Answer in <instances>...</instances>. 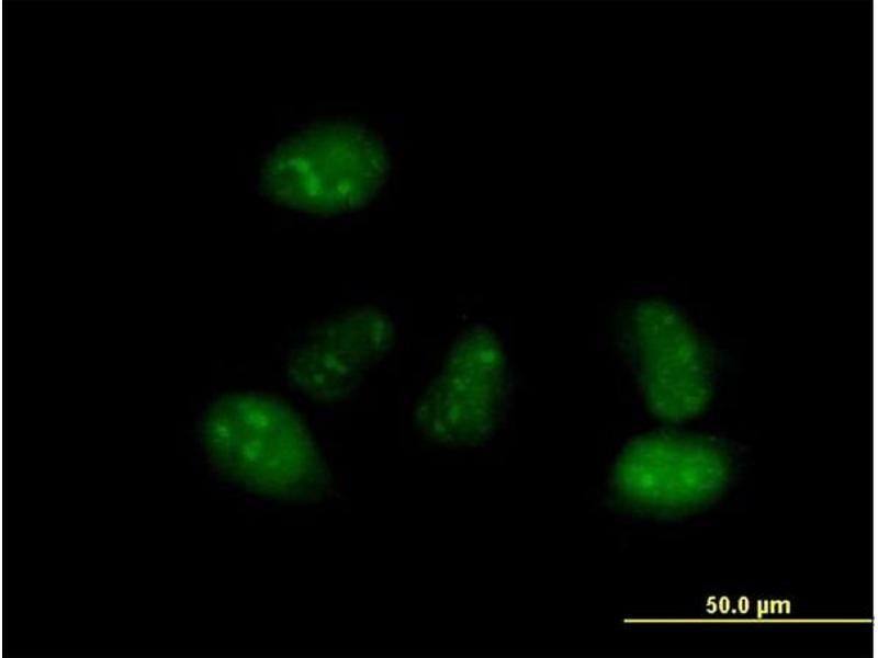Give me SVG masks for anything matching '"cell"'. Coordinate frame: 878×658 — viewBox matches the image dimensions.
<instances>
[{
	"label": "cell",
	"instance_id": "2",
	"mask_svg": "<svg viewBox=\"0 0 878 658\" xmlns=\"http://www.w3.org/2000/svg\"><path fill=\"white\" fill-rule=\"evenodd\" d=\"M387 173L386 150L371 132L331 122L278 145L263 162L260 182L266 195L282 206L330 215L365 205Z\"/></svg>",
	"mask_w": 878,
	"mask_h": 658
},
{
	"label": "cell",
	"instance_id": "3",
	"mask_svg": "<svg viewBox=\"0 0 878 658\" xmlns=\"http://www.w3.org/2000/svg\"><path fill=\"white\" fill-rule=\"evenodd\" d=\"M506 386L503 347L486 327L474 326L452 344L418 399L414 417L429 440L470 445L493 431Z\"/></svg>",
	"mask_w": 878,
	"mask_h": 658
},
{
	"label": "cell",
	"instance_id": "6",
	"mask_svg": "<svg viewBox=\"0 0 878 658\" xmlns=\"http://www.w3.org/2000/svg\"><path fill=\"white\" fill-rule=\"evenodd\" d=\"M392 318L374 306H359L313 328L292 350L285 372L299 393L317 402L348 397L367 372L393 347Z\"/></svg>",
	"mask_w": 878,
	"mask_h": 658
},
{
	"label": "cell",
	"instance_id": "1",
	"mask_svg": "<svg viewBox=\"0 0 878 658\" xmlns=\"http://www.w3.org/2000/svg\"><path fill=\"white\" fill-rule=\"evenodd\" d=\"M205 454L237 486L280 500H311L329 475L307 424L283 399L239 390L218 396L200 427Z\"/></svg>",
	"mask_w": 878,
	"mask_h": 658
},
{
	"label": "cell",
	"instance_id": "4",
	"mask_svg": "<svg viewBox=\"0 0 878 658\" xmlns=\"http://www.w3.org/2000/svg\"><path fill=\"white\" fill-rule=\"evenodd\" d=\"M728 475V458L717 444L700 436L656 432L635 439L623 450L612 485L629 504L677 512L710 501Z\"/></svg>",
	"mask_w": 878,
	"mask_h": 658
},
{
	"label": "cell",
	"instance_id": "5",
	"mask_svg": "<svg viewBox=\"0 0 878 658\" xmlns=\"http://www.w3.org/2000/svg\"><path fill=\"white\" fill-rule=\"evenodd\" d=\"M641 388L654 416L679 422L698 415L711 393L703 348L684 317L661 300L640 303L632 316Z\"/></svg>",
	"mask_w": 878,
	"mask_h": 658
}]
</instances>
